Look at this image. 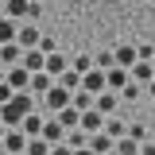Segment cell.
<instances>
[{"instance_id": "6da1fadb", "label": "cell", "mask_w": 155, "mask_h": 155, "mask_svg": "<svg viewBox=\"0 0 155 155\" xmlns=\"http://www.w3.org/2000/svg\"><path fill=\"white\" fill-rule=\"evenodd\" d=\"M35 97H31V89H23V93H12V101L8 105H0V124L4 128H19L23 124V116L27 113H35Z\"/></svg>"}, {"instance_id": "7a4b0ae2", "label": "cell", "mask_w": 155, "mask_h": 155, "mask_svg": "<svg viewBox=\"0 0 155 155\" xmlns=\"http://www.w3.org/2000/svg\"><path fill=\"white\" fill-rule=\"evenodd\" d=\"M70 97H74V93H70V89H62V85H58V81H54V85H51V89H47V93L39 97V105H43V109H47V113L54 116V113H62V109H66V105H70Z\"/></svg>"}, {"instance_id": "3957f363", "label": "cell", "mask_w": 155, "mask_h": 155, "mask_svg": "<svg viewBox=\"0 0 155 155\" xmlns=\"http://www.w3.org/2000/svg\"><path fill=\"white\" fill-rule=\"evenodd\" d=\"M0 147H4L8 155H23V151H27V136H23V128H8Z\"/></svg>"}, {"instance_id": "277c9868", "label": "cell", "mask_w": 155, "mask_h": 155, "mask_svg": "<svg viewBox=\"0 0 155 155\" xmlns=\"http://www.w3.org/2000/svg\"><path fill=\"white\" fill-rule=\"evenodd\" d=\"M81 89H85V93H105V89H109V81H105V70H89V74H81Z\"/></svg>"}, {"instance_id": "5b68a950", "label": "cell", "mask_w": 155, "mask_h": 155, "mask_svg": "<svg viewBox=\"0 0 155 155\" xmlns=\"http://www.w3.org/2000/svg\"><path fill=\"white\" fill-rule=\"evenodd\" d=\"M4 81L16 89V93H23L27 85H31V70H23V66H8V74H4Z\"/></svg>"}, {"instance_id": "8992f818", "label": "cell", "mask_w": 155, "mask_h": 155, "mask_svg": "<svg viewBox=\"0 0 155 155\" xmlns=\"http://www.w3.org/2000/svg\"><path fill=\"white\" fill-rule=\"evenodd\" d=\"M43 140L47 143H62L66 140V128L58 124V116H43Z\"/></svg>"}, {"instance_id": "52a82bcc", "label": "cell", "mask_w": 155, "mask_h": 155, "mask_svg": "<svg viewBox=\"0 0 155 155\" xmlns=\"http://www.w3.org/2000/svg\"><path fill=\"white\" fill-rule=\"evenodd\" d=\"M105 81H109V89H113V93H120V89L132 81V74H128L124 66H109V70H105Z\"/></svg>"}, {"instance_id": "ba28073f", "label": "cell", "mask_w": 155, "mask_h": 155, "mask_svg": "<svg viewBox=\"0 0 155 155\" xmlns=\"http://www.w3.org/2000/svg\"><path fill=\"white\" fill-rule=\"evenodd\" d=\"M78 128H81L85 136H93V132H101V128H105V116L97 113V109H85V113H81V124H78Z\"/></svg>"}, {"instance_id": "9c48e42d", "label": "cell", "mask_w": 155, "mask_h": 155, "mask_svg": "<svg viewBox=\"0 0 155 155\" xmlns=\"http://www.w3.org/2000/svg\"><path fill=\"white\" fill-rule=\"evenodd\" d=\"M140 54H136V47H113V66H124V70H132Z\"/></svg>"}, {"instance_id": "30bf717a", "label": "cell", "mask_w": 155, "mask_h": 155, "mask_svg": "<svg viewBox=\"0 0 155 155\" xmlns=\"http://www.w3.org/2000/svg\"><path fill=\"white\" fill-rule=\"evenodd\" d=\"M43 62H47V54H43L39 47L23 51V58H19V66H23V70H31V74H39V70H43Z\"/></svg>"}, {"instance_id": "8fae6325", "label": "cell", "mask_w": 155, "mask_h": 155, "mask_svg": "<svg viewBox=\"0 0 155 155\" xmlns=\"http://www.w3.org/2000/svg\"><path fill=\"white\" fill-rule=\"evenodd\" d=\"M116 105H120V93H113V89H105V93H97V97H93V109H97L101 116H105V113H113Z\"/></svg>"}, {"instance_id": "7c38bea8", "label": "cell", "mask_w": 155, "mask_h": 155, "mask_svg": "<svg viewBox=\"0 0 155 155\" xmlns=\"http://www.w3.org/2000/svg\"><path fill=\"white\" fill-rule=\"evenodd\" d=\"M51 85H54V78L47 74V70H39V74H31V85H27V89H31V97H35V101H39V97L47 93Z\"/></svg>"}, {"instance_id": "4fadbf2b", "label": "cell", "mask_w": 155, "mask_h": 155, "mask_svg": "<svg viewBox=\"0 0 155 155\" xmlns=\"http://www.w3.org/2000/svg\"><path fill=\"white\" fill-rule=\"evenodd\" d=\"M19 128H23V136H27V140H35V136H43V113H39V109H35V113H27Z\"/></svg>"}, {"instance_id": "5bb4252c", "label": "cell", "mask_w": 155, "mask_h": 155, "mask_svg": "<svg viewBox=\"0 0 155 155\" xmlns=\"http://www.w3.org/2000/svg\"><path fill=\"white\" fill-rule=\"evenodd\" d=\"M19 58H23V47L19 43H4L0 47V66H19Z\"/></svg>"}, {"instance_id": "9a60e30c", "label": "cell", "mask_w": 155, "mask_h": 155, "mask_svg": "<svg viewBox=\"0 0 155 155\" xmlns=\"http://www.w3.org/2000/svg\"><path fill=\"white\" fill-rule=\"evenodd\" d=\"M132 81H140V85H147V81H155V62H136L132 70Z\"/></svg>"}, {"instance_id": "2e32d148", "label": "cell", "mask_w": 155, "mask_h": 155, "mask_svg": "<svg viewBox=\"0 0 155 155\" xmlns=\"http://www.w3.org/2000/svg\"><path fill=\"white\" fill-rule=\"evenodd\" d=\"M113 143H116V140H109V136H105V128H101V132L89 136V143H85V147H89V151H97V155H105V151H113Z\"/></svg>"}, {"instance_id": "e0dca14e", "label": "cell", "mask_w": 155, "mask_h": 155, "mask_svg": "<svg viewBox=\"0 0 155 155\" xmlns=\"http://www.w3.org/2000/svg\"><path fill=\"white\" fill-rule=\"evenodd\" d=\"M54 116H58V124H62L66 132H74L78 124H81V113H78L74 105H66V109H62V113H54Z\"/></svg>"}, {"instance_id": "ac0fdd59", "label": "cell", "mask_w": 155, "mask_h": 155, "mask_svg": "<svg viewBox=\"0 0 155 155\" xmlns=\"http://www.w3.org/2000/svg\"><path fill=\"white\" fill-rule=\"evenodd\" d=\"M66 66H70V62H66V54H58V51H51V54H47V62H43V70H47L51 78H58Z\"/></svg>"}, {"instance_id": "d6986e66", "label": "cell", "mask_w": 155, "mask_h": 155, "mask_svg": "<svg viewBox=\"0 0 155 155\" xmlns=\"http://www.w3.org/2000/svg\"><path fill=\"white\" fill-rule=\"evenodd\" d=\"M39 39H43V35H39V27H19V31H16V43L23 47V51L39 47Z\"/></svg>"}, {"instance_id": "ffe728a7", "label": "cell", "mask_w": 155, "mask_h": 155, "mask_svg": "<svg viewBox=\"0 0 155 155\" xmlns=\"http://www.w3.org/2000/svg\"><path fill=\"white\" fill-rule=\"evenodd\" d=\"M16 19H8V16H0V47H4V43H16Z\"/></svg>"}, {"instance_id": "44dd1931", "label": "cell", "mask_w": 155, "mask_h": 155, "mask_svg": "<svg viewBox=\"0 0 155 155\" xmlns=\"http://www.w3.org/2000/svg\"><path fill=\"white\" fill-rule=\"evenodd\" d=\"M70 105H74L78 113H85V109H93V93H85V89H74V97H70Z\"/></svg>"}, {"instance_id": "7402d4cb", "label": "cell", "mask_w": 155, "mask_h": 155, "mask_svg": "<svg viewBox=\"0 0 155 155\" xmlns=\"http://www.w3.org/2000/svg\"><path fill=\"white\" fill-rule=\"evenodd\" d=\"M27 8H31V0H4V12H8V19H12V16H27Z\"/></svg>"}, {"instance_id": "603a6c76", "label": "cell", "mask_w": 155, "mask_h": 155, "mask_svg": "<svg viewBox=\"0 0 155 155\" xmlns=\"http://www.w3.org/2000/svg\"><path fill=\"white\" fill-rule=\"evenodd\" d=\"M105 136H109V140H124V136H128V124H120V120H105Z\"/></svg>"}, {"instance_id": "cb8c5ba5", "label": "cell", "mask_w": 155, "mask_h": 155, "mask_svg": "<svg viewBox=\"0 0 155 155\" xmlns=\"http://www.w3.org/2000/svg\"><path fill=\"white\" fill-rule=\"evenodd\" d=\"M113 151H116V155H140V143L124 136V140H116V143H113Z\"/></svg>"}, {"instance_id": "d4e9b609", "label": "cell", "mask_w": 155, "mask_h": 155, "mask_svg": "<svg viewBox=\"0 0 155 155\" xmlns=\"http://www.w3.org/2000/svg\"><path fill=\"white\" fill-rule=\"evenodd\" d=\"M23 155H51V143H47L43 136H35V140H27V151Z\"/></svg>"}, {"instance_id": "484cf974", "label": "cell", "mask_w": 155, "mask_h": 155, "mask_svg": "<svg viewBox=\"0 0 155 155\" xmlns=\"http://www.w3.org/2000/svg\"><path fill=\"white\" fill-rule=\"evenodd\" d=\"M70 70H78V74H89V70H93V54H74Z\"/></svg>"}, {"instance_id": "4316f807", "label": "cell", "mask_w": 155, "mask_h": 155, "mask_svg": "<svg viewBox=\"0 0 155 155\" xmlns=\"http://www.w3.org/2000/svg\"><path fill=\"white\" fill-rule=\"evenodd\" d=\"M93 66H97V70H109V66H113V47L97 51V54H93Z\"/></svg>"}, {"instance_id": "83f0119b", "label": "cell", "mask_w": 155, "mask_h": 155, "mask_svg": "<svg viewBox=\"0 0 155 155\" xmlns=\"http://www.w3.org/2000/svg\"><path fill=\"white\" fill-rule=\"evenodd\" d=\"M143 136H147V128L136 120V124H128V140H136V143H143Z\"/></svg>"}, {"instance_id": "f1b7e54d", "label": "cell", "mask_w": 155, "mask_h": 155, "mask_svg": "<svg viewBox=\"0 0 155 155\" xmlns=\"http://www.w3.org/2000/svg\"><path fill=\"white\" fill-rule=\"evenodd\" d=\"M140 97V81H128L124 89H120V101H136Z\"/></svg>"}, {"instance_id": "f546056e", "label": "cell", "mask_w": 155, "mask_h": 155, "mask_svg": "<svg viewBox=\"0 0 155 155\" xmlns=\"http://www.w3.org/2000/svg\"><path fill=\"white\" fill-rule=\"evenodd\" d=\"M136 54H140V62H151V54H155V47H147V43H140V47H136Z\"/></svg>"}, {"instance_id": "4dcf8cb0", "label": "cell", "mask_w": 155, "mask_h": 155, "mask_svg": "<svg viewBox=\"0 0 155 155\" xmlns=\"http://www.w3.org/2000/svg\"><path fill=\"white\" fill-rule=\"evenodd\" d=\"M54 47H58V43H54V39H51V35H43V39H39V51H43V54H51Z\"/></svg>"}, {"instance_id": "1f68e13d", "label": "cell", "mask_w": 155, "mask_h": 155, "mask_svg": "<svg viewBox=\"0 0 155 155\" xmlns=\"http://www.w3.org/2000/svg\"><path fill=\"white\" fill-rule=\"evenodd\" d=\"M12 93H16V89H12L8 81H0V105H8V101H12Z\"/></svg>"}, {"instance_id": "d6a6232c", "label": "cell", "mask_w": 155, "mask_h": 155, "mask_svg": "<svg viewBox=\"0 0 155 155\" xmlns=\"http://www.w3.org/2000/svg\"><path fill=\"white\" fill-rule=\"evenodd\" d=\"M51 155H74L70 143H51Z\"/></svg>"}, {"instance_id": "836d02e7", "label": "cell", "mask_w": 155, "mask_h": 155, "mask_svg": "<svg viewBox=\"0 0 155 155\" xmlns=\"http://www.w3.org/2000/svg\"><path fill=\"white\" fill-rule=\"evenodd\" d=\"M140 155H155V143H140Z\"/></svg>"}, {"instance_id": "e575fe53", "label": "cell", "mask_w": 155, "mask_h": 155, "mask_svg": "<svg viewBox=\"0 0 155 155\" xmlns=\"http://www.w3.org/2000/svg\"><path fill=\"white\" fill-rule=\"evenodd\" d=\"M74 155H97V151H89V147H74Z\"/></svg>"}, {"instance_id": "d590c367", "label": "cell", "mask_w": 155, "mask_h": 155, "mask_svg": "<svg viewBox=\"0 0 155 155\" xmlns=\"http://www.w3.org/2000/svg\"><path fill=\"white\" fill-rule=\"evenodd\" d=\"M147 93H151V97H155V81H147Z\"/></svg>"}, {"instance_id": "8d00e7d4", "label": "cell", "mask_w": 155, "mask_h": 155, "mask_svg": "<svg viewBox=\"0 0 155 155\" xmlns=\"http://www.w3.org/2000/svg\"><path fill=\"white\" fill-rule=\"evenodd\" d=\"M4 132H8V128H4V124H0V143H4Z\"/></svg>"}, {"instance_id": "74e56055", "label": "cell", "mask_w": 155, "mask_h": 155, "mask_svg": "<svg viewBox=\"0 0 155 155\" xmlns=\"http://www.w3.org/2000/svg\"><path fill=\"white\" fill-rule=\"evenodd\" d=\"M4 74H8V66H0V81H4Z\"/></svg>"}, {"instance_id": "f35d334b", "label": "cell", "mask_w": 155, "mask_h": 155, "mask_svg": "<svg viewBox=\"0 0 155 155\" xmlns=\"http://www.w3.org/2000/svg\"><path fill=\"white\" fill-rule=\"evenodd\" d=\"M0 155H8V151H4V147H0Z\"/></svg>"}, {"instance_id": "ab89813d", "label": "cell", "mask_w": 155, "mask_h": 155, "mask_svg": "<svg viewBox=\"0 0 155 155\" xmlns=\"http://www.w3.org/2000/svg\"><path fill=\"white\" fill-rule=\"evenodd\" d=\"M105 155H116V151H105Z\"/></svg>"}]
</instances>
